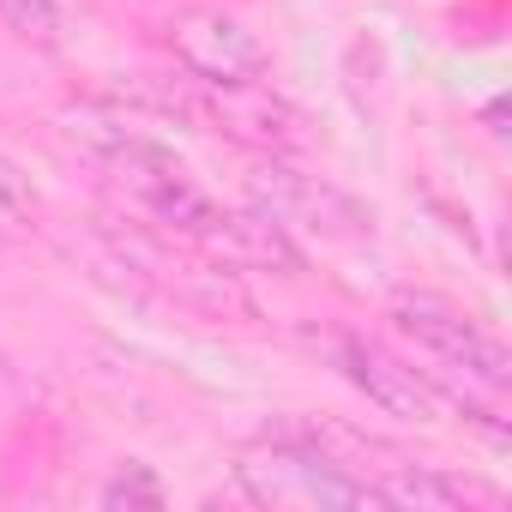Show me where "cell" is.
I'll return each mask as SVG.
<instances>
[{
    "mask_svg": "<svg viewBox=\"0 0 512 512\" xmlns=\"http://www.w3.org/2000/svg\"><path fill=\"white\" fill-rule=\"evenodd\" d=\"M235 482L253 506H314V512H344V506H380L368 476H350L332 452H320L302 434H266L235 452Z\"/></svg>",
    "mask_w": 512,
    "mask_h": 512,
    "instance_id": "obj_1",
    "label": "cell"
},
{
    "mask_svg": "<svg viewBox=\"0 0 512 512\" xmlns=\"http://www.w3.org/2000/svg\"><path fill=\"white\" fill-rule=\"evenodd\" d=\"M392 326L404 332V338H416V350H428L440 368H452L458 380H464V392H482L488 404L512 386V356L470 320V314H458L452 302H440V296H428V290H398L392 296Z\"/></svg>",
    "mask_w": 512,
    "mask_h": 512,
    "instance_id": "obj_2",
    "label": "cell"
},
{
    "mask_svg": "<svg viewBox=\"0 0 512 512\" xmlns=\"http://www.w3.org/2000/svg\"><path fill=\"white\" fill-rule=\"evenodd\" d=\"M247 199H253V211L272 217L278 229H314L326 241H362L374 229V217L344 187H332L320 175H302L284 157H266L260 169L247 175Z\"/></svg>",
    "mask_w": 512,
    "mask_h": 512,
    "instance_id": "obj_3",
    "label": "cell"
},
{
    "mask_svg": "<svg viewBox=\"0 0 512 512\" xmlns=\"http://www.w3.org/2000/svg\"><path fill=\"white\" fill-rule=\"evenodd\" d=\"M175 61L187 67V79L199 85H247V79H260L266 73V49L260 37H253L235 13L223 7H187L163 25Z\"/></svg>",
    "mask_w": 512,
    "mask_h": 512,
    "instance_id": "obj_4",
    "label": "cell"
},
{
    "mask_svg": "<svg viewBox=\"0 0 512 512\" xmlns=\"http://www.w3.org/2000/svg\"><path fill=\"white\" fill-rule=\"evenodd\" d=\"M332 356H338V374H344L374 410H386V416H398V422H446L452 392H446L434 374L410 368L404 356H392V350H380V344H368V338H338Z\"/></svg>",
    "mask_w": 512,
    "mask_h": 512,
    "instance_id": "obj_5",
    "label": "cell"
},
{
    "mask_svg": "<svg viewBox=\"0 0 512 512\" xmlns=\"http://www.w3.org/2000/svg\"><path fill=\"white\" fill-rule=\"evenodd\" d=\"M187 85H193V97H181V109L199 127H217L235 145L272 151V157H284L296 145V115L272 91H260V79H247V85H199V79H187Z\"/></svg>",
    "mask_w": 512,
    "mask_h": 512,
    "instance_id": "obj_6",
    "label": "cell"
},
{
    "mask_svg": "<svg viewBox=\"0 0 512 512\" xmlns=\"http://www.w3.org/2000/svg\"><path fill=\"white\" fill-rule=\"evenodd\" d=\"M380 506H404V512H458V506H500V494L488 482L452 476V470H422V464H392L374 482Z\"/></svg>",
    "mask_w": 512,
    "mask_h": 512,
    "instance_id": "obj_7",
    "label": "cell"
},
{
    "mask_svg": "<svg viewBox=\"0 0 512 512\" xmlns=\"http://www.w3.org/2000/svg\"><path fill=\"white\" fill-rule=\"evenodd\" d=\"M97 500H103L109 512H121V506H127V512H133V506L157 512V506H163V482H157V470H151V464H121V470L103 482V494H97Z\"/></svg>",
    "mask_w": 512,
    "mask_h": 512,
    "instance_id": "obj_8",
    "label": "cell"
},
{
    "mask_svg": "<svg viewBox=\"0 0 512 512\" xmlns=\"http://www.w3.org/2000/svg\"><path fill=\"white\" fill-rule=\"evenodd\" d=\"M0 13H7V25L25 37V43H61V25H67V13H61V0H0Z\"/></svg>",
    "mask_w": 512,
    "mask_h": 512,
    "instance_id": "obj_9",
    "label": "cell"
},
{
    "mask_svg": "<svg viewBox=\"0 0 512 512\" xmlns=\"http://www.w3.org/2000/svg\"><path fill=\"white\" fill-rule=\"evenodd\" d=\"M25 217H31V187H25L19 163L0 151V229H19Z\"/></svg>",
    "mask_w": 512,
    "mask_h": 512,
    "instance_id": "obj_10",
    "label": "cell"
}]
</instances>
